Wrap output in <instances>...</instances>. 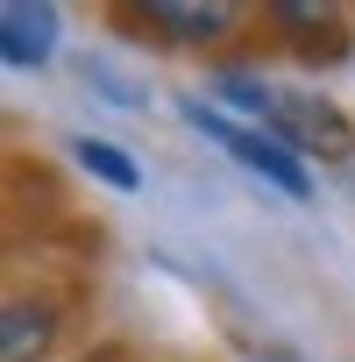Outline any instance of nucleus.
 Wrapping results in <instances>:
<instances>
[{
	"mask_svg": "<svg viewBox=\"0 0 355 362\" xmlns=\"http://www.w3.org/2000/svg\"><path fill=\"white\" fill-rule=\"evenodd\" d=\"M270 135L284 149H298V156H320V163L355 156V121L320 93H270Z\"/></svg>",
	"mask_w": 355,
	"mask_h": 362,
	"instance_id": "2",
	"label": "nucleus"
},
{
	"mask_svg": "<svg viewBox=\"0 0 355 362\" xmlns=\"http://www.w3.org/2000/svg\"><path fill=\"white\" fill-rule=\"evenodd\" d=\"M185 121L199 128V135H214L242 170H256V177H270V185L284 192V199H305L313 192V177H305V156L298 149H284L277 135H263V128H242V121H228V114H214L206 100H185Z\"/></svg>",
	"mask_w": 355,
	"mask_h": 362,
	"instance_id": "1",
	"label": "nucleus"
},
{
	"mask_svg": "<svg viewBox=\"0 0 355 362\" xmlns=\"http://www.w3.org/2000/svg\"><path fill=\"white\" fill-rule=\"evenodd\" d=\"M50 50H57V8L8 0V8H0V57L15 71H29V64H50Z\"/></svg>",
	"mask_w": 355,
	"mask_h": 362,
	"instance_id": "5",
	"label": "nucleus"
},
{
	"mask_svg": "<svg viewBox=\"0 0 355 362\" xmlns=\"http://www.w3.org/2000/svg\"><path fill=\"white\" fill-rule=\"evenodd\" d=\"M71 156H78L93 177H107L114 192H135V185H142V170L128 163V149H114V142H100V135H78V142H71Z\"/></svg>",
	"mask_w": 355,
	"mask_h": 362,
	"instance_id": "7",
	"label": "nucleus"
},
{
	"mask_svg": "<svg viewBox=\"0 0 355 362\" xmlns=\"http://www.w3.org/2000/svg\"><path fill=\"white\" fill-rule=\"evenodd\" d=\"M50 341H57V305L8 298V320H0V362H43Z\"/></svg>",
	"mask_w": 355,
	"mask_h": 362,
	"instance_id": "6",
	"label": "nucleus"
},
{
	"mask_svg": "<svg viewBox=\"0 0 355 362\" xmlns=\"http://www.w3.org/2000/svg\"><path fill=\"white\" fill-rule=\"evenodd\" d=\"M270 22L291 36L298 57L334 64V57L348 50V15H341V8H305V0H284V8H270Z\"/></svg>",
	"mask_w": 355,
	"mask_h": 362,
	"instance_id": "4",
	"label": "nucleus"
},
{
	"mask_svg": "<svg viewBox=\"0 0 355 362\" xmlns=\"http://www.w3.org/2000/svg\"><path fill=\"white\" fill-rule=\"evenodd\" d=\"M142 29H156L178 50H206V43H221V36L242 29V8H228V0H199V8H192V0H149Z\"/></svg>",
	"mask_w": 355,
	"mask_h": 362,
	"instance_id": "3",
	"label": "nucleus"
}]
</instances>
